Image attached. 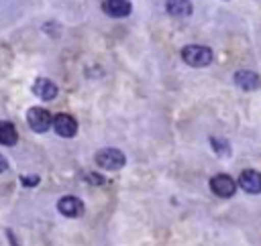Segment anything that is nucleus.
Masks as SVG:
<instances>
[{"instance_id": "1", "label": "nucleus", "mask_w": 261, "mask_h": 246, "mask_svg": "<svg viewBox=\"0 0 261 246\" xmlns=\"http://www.w3.org/2000/svg\"><path fill=\"white\" fill-rule=\"evenodd\" d=\"M181 59L190 67H206L212 63V51L204 45H188L181 49Z\"/></svg>"}, {"instance_id": "2", "label": "nucleus", "mask_w": 261, "mask_h": 246, "mask_svg": "<svg viewBox=\"0 0 261 246\" xmlns=\"http://www.w3.org/2000/svg\"><path fill=\"white\" fill-rule=\"evenodd\" d=\"M94 161H96V165H98L100 169H106V171H116V169H120V167L126 163L124 155H122L118 148H112V146L100 148V150L96 152Z\"/></svg>"}, {"instance_id": "3", "label": "nucleus", "mask_w": 261, "mask_h": 246, "mask_svg": "<svg viewBox=\"0 0 261 246\" xmlns=\"http://www.w3.org/2000/svg\"><path fill=\"white\" fill-rule=\"evenodd\" d=\"M27 122H29L31 130H33V132H39V134L47 132L49 126H53V118H51V114H49L45 108H39V106H35V108L29 110V114H27Z\"/></svg>"}, {"instance_id": "4", "label": "nucleus", "mask_w": 261, "mask_h": 246, "mask_svg": "<svg viewBox=\"0 0 261 246\" xmlns=\"http://www.w3.org/2000/svg\"><path fill=\"white\" fill-rule=\"evenodd\" d=\"M210 189H212L214 195L226 199V197H232V195H234V191H237V183H234L232 177L220 173V175H214V177L210 179Z\"/></svg>"}, {"instance_id": "5", "label": "nucleus", "mask_w": 261, "mask_h": 246, "mask_svg": "<svg viewBox=\"0 0 261 246\" xmlns=\"http://www.w3.org/2000/svg\"><path fill=\"white\" fill-rule=\"evenodd\" d=\"M53 130L63 138H71L77 134V122L69 114H57L53 118Z\"/></svg>"}, {"instance_id": "6", "label": "nucleus", "mask_w": 261, "mask_h": 246, "mask_svg": "<svg viewBox=\"0 0 261 246\" xmlns=\"http://www.w3.org/2000/svg\"><path fill=\"white\" fill-rule=\"evenodd\" d=\"M57 209H59V213H63L65 218H80V216L84 213V201H82L80 197L65 195V197L59 199Z\"/></svg>"}, {"instance_id": "7", "label": "nucleus", "mask_w": 261, "mask_h": 246, "mask_svg": "<svg viewBox=\"0 0 261 246\" xmlns=\"http://www.w3.org/2000/svg\"><path fill=\"white\" fill-rule=\"evenodd\" d=\"M239 185H241L243 191H247L251 195L261 193V173L253 171V169H245L239 177Z\"/></svg>"}, {"instance_id": "8", "label": "nucleus", "mask_w": 261, "mask_h": 246, "mask_svg": "<svg viewBox=\"0 0 261 246\" xmlns=\"http://www.w3.org/2000/svg\"><path fill=\"white\" fill-rule=\"evenodd\" d=\"M102 10L112 18H124L130 14V2L128 0H104Z\"/></svg>"}, {"instance_id": "9", "label": "nucleus", "mask_w": 261, "mask_h": 246, "mask_svg": "<svg viewBox=\"0 0 261 246\" xmlns=\"http://www.w3.org/2000/svg\"><path fill=\"white\" fill-rule=\"evenodd\" d=\"M234 83L245 89V91H251V89H257L261 85V77L255 73V71H249V69H241L234 73Z\"/></svg>"}, {"instance_id": "10", "label": "nucleus", "mask_w": 261, "mask_h": 246, "mask_svg": "<svg viewBox=\"0 0 261 246\" xmlns=\"http://www.w3.org/2000/svg\"><path fill=\"white\" fill-rule=\"evenodd\" d=\"M33 94L41 100H53L57 96V85L51 81V79H45V77H39L35 83H33Z\"/></svg>"}, {"instance_id": "11", "label": "nucleus", "mask_w": 261, "mask_h": 246, "mask_svg": "<svg viewBox=\"0 0 261 246\" xmlns=\"http://www.w3.org/2000/svg\"><path fill=\"white\" fill-rule=\"evenodd\" d=\"M165 10H167L171 16L184 18V16H190L194 8H192V2H190V0H167V2H165Z\"/></svg>"}, {"instance_id": "12", "label": "nucleus", "mask_w": 261, "mask_h": 246, "mask_svg": "<svg viewBox=\"0 0 261 246\" xmlns=\"http://www.w3.org/2000/svg\"><path fill=\"white\" fill-rule=\"evenodd\" d=\"M16 140H18V134H16V128L12 126V122L0 120V144H4V146H14Z\"/></svg>"}, {"instance_id": "13", "label": "nucleus", "mask_w": 261, "mask_h": 246, "mask_svg": "<svg viewBox=\"0 0 261 246\" xmlns=\"http://www.w3.org/2000/svg\"><path fill=\"white\" fill-rule=\"evenodd\" d=\"M210 144H212V148H214V152H216V155H220V157H228V155H230V146H228V142H226V140L210 138Z\"/></svg>"}, {"instance_id": "14", "label": "nucleus", "mask_w": 261, "mask_h": 246, "mask_svg": "<svg viewBox=\"0 0 261 246\" xmlns=\"http://www.w3.org/2000/svg\"><path fill=\"white\" fill-rule=\"evenodd\" d=\"M84 179H86V183H90V185H104V183H106V177L100 175V173H88Z\"/></svg>"}, {"instance_id": "15", "label": "nucleus", "mask_w": 261, "mask_h": 246, "mask_svg": "<svg viewBox=\"0 0 261 246\" xmlns=\"http://www.w3.org/2000/svg\"><path fill=\"white\" fill-rule=\"evenodd\" d=\"M20 183H22L24 187H35V185L39 183V177H37V175H29V177L24 175V177H20Z\"/></svg>"}, {"instance_id": "16", "label": "nucleus", "mask_w": 261, "mask_h": 246, "mask_svg": "<svg viewBox=\"0 0 261 246\" xmlns=\"http://www.w3.org/2000/svg\"><path fill=\"white\" fill-rule=\"evenodd\" d=\"M6 169H8V161L4 159V155H0V173L6 171Z\"/></svg>"}]
</instances>
